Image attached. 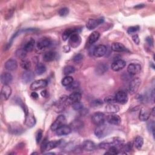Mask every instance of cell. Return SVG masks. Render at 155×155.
I'll list each match as a JSON object with an SVG mask.
<instances>
[{"label":"cell","mask_w":155,"mask_h":155,"mask_svg":"<svg viewBox=\"0 0 155 155\" xmlns=\"http://www.w3.org/2000/svg\"><path fill=\"white\" fill-rule=\"evenodd\" d=\"M70 126L71 130L73 129L74 130H78L83 127V122L78 119L74 120L72 121V122L70 124Z\"/></svg>","instance_id":"cell-31"},{"label":"cell","mask_w":155,"mask_h":155,"mask_svg":"<svg viewBox=\"0 0 155 155\" xmlns=\"http://www.w3.org/2000/svg\"><path fill=\"white\" fill-rule=\"evenodd\" d=\"M104 18H99V19H90L87 23L86 27L87 29L89 30H92L96 28L100 24H102L104 22Z\"/></svg>","instance_id":"cell-6"},{"label":"cell","mask_w":155,"mask_h":155,"mask_svg":"<svg viewBox=\"0 0 155 155\" xmlns=\"http://www.w3.org/2000/svg\"><path fill=\"white\" fill-rule=\"evenodd\" d=\"M126 65L125 62L122 59H118L115 61L111 65L112 69L115 71H118L123 69Z\"/></svg>","instance_id":"cell-12"},{"label":"cell","mask_w":155,"mask_h":155,"mask_svg":"<svg viewBox=\"0 0 155 155\" xmlns=\"http://www.w3.org/2000/svg\"><path fill=\"white\" fill-rule=\"evenodd\" d=\"M61 141H50V142L48 141L46 147L45 151H49L57 147L61 144Z\"/></svg>","instance_id":"cell-30"},{"label":"cell","mask_w":155,"mask_h":155,"mask_svg":"<svg viewBox=\"0 0 155 155\" xmlns=\"http://www.w3.org/2000/svg\"><path fill=\"white\" fill-rule=\"evenodd\" d=\"M116 101L121 104H125L128 101V96L124 91H119L116 93L115 96Z\"/></svg>","instance_id":"cell-9"},{"label":"cell","mask_w":155,"mask_h":155,"mask_svg":"<svg viewBox=\"0 0 155 155\" xmlns=\"http://www.w3.org/2000/svg\"><path fill=\"white\" fill-rule=\"evenodd\" d=\"M132 40H133V41H134V43L136 44H137V45H138V44H139V43H140V40H139V36H138V35H133V36H132Z\"/></svg>","instance_id":"cell-49"},{"label":"cell","mask_w":155,"mask_h":155,"mask_svg":"<svg viewBox=\"0 0 155 155\" xmlns=\"http://www.w3.org/2000/svg\"><path fill=\"white\" fill-rule=\"evenodd\" d=\"M68 13H69V10L67 8H62L58 12V14L60 17H65L68 14Z\"/></svg>","instance_id":"cell-45"},{"label":"cell","mask_w":155,"mask_h":155,"mask_svg":"<svg viewBox=\"0 0 155 155\" xmlns=\"http://www.w3.org/2000/svg\"><path fill=\"white\" fill-rule=\"evenodd\" d=\"M66 122L65 117L64 115L58 116L53 123L50 126V129L52 131H56L58 128L61 127L63 125H65Z\"/></svg>","instance_id":"cell-5"},{"label":"cell","mask_w":155,"mask_h":155,"mask_svg":"<svg viewBox=\"0 0 155 155\" xmlns=\"http://www.w3.org/2000/svg\"><path fill=\"white\" fill-rule=\"evenodd\" d=\"M47 142H48V141H47V138H46V139L43 141V143H42V144H41V150L42 152H43V151H45V150H46V145H47Z\"/></svg>","instance_id":"cell-50"},{"label":"cell","mask_w":155,"mask_h":155,"mask_svg":"<svg viewBox=\"0 0 155 155\" xmlns=\"http://www.w3.org/2000/svg\"><path fill=\"white\" fill-rule=\"evenodd\" d=\"M18 67V63L15 59H9L5 63V68L9 71H14Z\"/></svg>","instance_id":"cell-22"},{"label":"cell","mask_w":155,"mask_h":155,"mask_svg":"<svg viewBox=\"0 0 155 155\" xmlns=\"http://www.w3.org/2000/svg\"><path fill=\"white\" fill-rule=\"evenodd\" d=\"M76 32V30H74V29H68L67 30H65L63 34H62V40L65 41H67L69 38L70 36L74 32Z\"/></svg>","instance_id":"cell-35"},{"label":"cell","mask_w":155,"mask_h":155,"mask_svg":"<svg viewBox=\"0 0 155 155\" xmlns=\"http://www.w3.org/2000/svg\"><path fill=\"white\" fill-rule=\"evenodd\" d=\"M36 124V119L35 116L32 114H28L26 116L25 124L29 127H33Z\"/></svg>","instance_id":"cell-28"},{"label":"cell","mask_w":155,"mask_h":155,"mask_svg":"<svg viewBox=\"0 0 155 155\" xmlns=\"http://www.w3.org/2000/svg\"><path fill=\"white\" fill-rule=\"evenodd\" d=\"M73 81H74L73 78L71 76H67L65 78H64L63 80H62V86H64L65 87H67L71 83H72L73 82Z\"/></svg>","instance_id":"cell-37"},{"label":"cell","mask_w":155,"mask_h":155,"mask_svg":"<svg viewBox=\"0 0 155 155\" xmlns=\"http://www.w3.org/2000/svg\"><path fill=\"white\" fill-rule=\"evenodd\" d=\"M71 105H72V108L76 111H80L83 109V107H84L83 104L80 101L74 103Z\"/></svg>","instance_id":"cell-41"},{"label":"cell","mask_w":155,"mask_h":155,"mask_svg":"<svg viewBox=\"0 0 155 155\" xmlns=\"http://www.w3.org/2000/svg\"><path fill=\"white\" fill-rule=\"evenodd\" d=\"M154 125H154V122L153 121H150L147 124V128H148V131L150 132H152L153 136L154 135Z\"/></svg>","instance_id":"cell-44"},{"label":"cell","mask_w":155,"mask_h":155,"mask_svg":"<svg viewBox=\"0 0 155 155\" xmlns=\"http://www.w3.org/2000/svg\"><path fill=\"white\" fill-rule=\"evenodd\" d=\"M107 131L108 128L107 127V126L103 124L97 126V127L95 130V134L98 138H101L106 136V135L107 134Z\"/></svg>","instance_id":"cell-10"},{"label":"cell","mask_w":155,"mask_h":155,"mask_svg":"<svg viewBox=\"0 0 155 155\" xmlns=\"http://www.w3.org/2000/svg\"><path fill=\"white\" fill-rule=\"evenodd\" d=\"M51 44V40L47 38H43L40 39L36 44L37 48L40 50L45 49Z\"/></svg>","instance_id":"cell-18"},{"label":"cell","mask_w":155,"mask_h":155,"mask_svg":"<svg viewBox=\"0 0 155 155\" xmlns=\"http://www.w3.org/2000/svg\"><path fill=\"white\" fill-rule=\"evenodd\" d=\"M141 66L138 64H130L127 67V71L129 74L134 75L140 73Z\"/></svg>","instance_id":"cell-14"},{"label":"cell","mask_w":155,"mask_h":155,"mask_svg":"<svg viewBox=\"0 0 155 155\" xmlns=\"http://www.w3.org/2000/svg\"><path fill=\"white\" fill-rule=\"evenodd\" d=\"M108 69H109V67L107 64L105 63H100L96 66L95 70L98 74L101 75L104 74L108 70Z\"/></svg>","instance_id":"cell-26"},{"label":"cell","mask_w":155,"mask_h":155,"mask_svg":"<svg viewBox=\"0 0 155 155\" xmlns=\"http://www.w3.org/2000/svg\"><path fill=\"white\" fill-rule=\"evenodd\" d=\"M111 49L116 52H123L127 50V48L121 43H114L111 46Z\"/></svg>","instance_id":"cell-25"},{"label":"cell","mask_w":155,"mask_h":155,"mask_svg":"<svg viewBox=\"0 0 155 155\" xmlns=\"http://www.w3.org/2000/svg\"><path fill=\"white\" fill-rule=\"evenodd\" d=\"M42 137H43V131L41 130H38L36 133V141L37 144L40 142L42 139Z\"/></svg>","instance_id":"cell-47"},{"label":"cell","mask_w":155,"mask_h":155,"mask_svg":"<svg viewBox=\"0 0 155 155\" xmlns=\"http://www.w3.org/2000/svg\"><path fill=\"white\" fill-rule=\"evenodd\" d=\"M100 37V32H98L97 31H95V32H92L88 38V41H87L88 45H89V46L93 45L94 43H95L99 40Z\"/></svg>","instance_id":"cell-24"},{"label":"cell","mask_w":155,"mask_h":155,"mask_svg":"<svg viewBox=\"0 0 155 155\" xmlns=\"http://www.w3.org/2000/svg\"><path fill=\"white\" fill-rule=\"evenodd\" d=\"M107 52V47L104 45H98L95 47L93 51V55L97 58H100L106 55Z\"/></svg>","instance_id":"cell-8"},{"label":"cell","mask_w":155,"mask_h":155,"mask_svg":"<svg viewBox=\"0 0 155 155\" xmlns=\"http://www.w3.org/2000/svg\"><path fill=\"white\" fill-rule=\"evenodd\" d=\"M123 145H124V141L122 139L119 138H113L100 144L99 147L100 148L107 150L111 147L115 146L120 148V150H121V148Z\"/></svg>","instance_id":"cell-1"},{"label":"cell","mask_w":155,"mask_h":155,"mask_svg":"<svg viewBox=\"0 0 155 155\" xmlns=\"http://www.w3.org/2000/svg\"><path fill=\"white\" fill-rule=\"evenodd\" d=\"M151 115V112H150V110L147 109V108H142L140 113H139V118L141 121H147L150 116Z\"/></svg>","instance_id":"cell-20"},{"label":"cell","mask_w":155,"mask_h":155,"mask_svg":"<svg viewBox=\"0 0 155 155\" xmlns=\"http://www.w3.org/2000/svg\"><path fill=\"white\" fill-rule=\"evenodd\" d=\"M144 144V139L141 136H137L134 141V145L137 149H140L142 148Z\"/></svg>","instance_id":"cell-36"},{"label":"cell","mask_w":155,"mask_h":155,"mask_svg":"<svg viewBox=\"0 0 155 155\" xmlns=\"http://www.w3.org/2000/svg\"><path fill=\"white\" fill-rule=\"evenodd\" d=\"M47 86V81L45 80H36L33 82L30 85V89L32 90H37L46 87Z\"/></svg>","instance_id":"cell-7"},{"label":"cell","mask_w":155,"mask_h":155,"mask_svg":"<svg viewBox=\"0 0 155 155\" xmlns=\"http://www.w3.org/2000/svg\"><path fill=\"white\" fill-rule=\"evenodd\" d=\"M35 40L33 38H30L28 42L26 44V45L24 47V50L27 52H30L33 50L34 46H35Z\"/></svg>","instance_id":"cell-32"},{"label":"cell","mask_w":155,"mask_h":155,"mask_svg":"<svg viewBox=\"0 0 155 155\" xmlns=\"http://www.w3.org/2000/svg\"><path fill=\"white\" fill-rule=\"evenodd\" d=\"M104 102L108 104H113L116 103L115 98L113 96H107L104 99Z\"/></svg>","instance_id":"cell-48"},{"label":"cell","mask_w":155,"mask_h":155,"mask_svg":"<svg viewBox=\"0 0 155 155\" xmlns=\"http://www.w3.org/2000/svg\"><path fill=\"white\" fill-rule=\"evenodd\" d=\"M146 41L148 43V44L149 45L153 46V40L152 38H151V37H147V38H146Z\"/></svg>","instance_id":"cell-51"},{"label":"cell","mask_w":155,"mask_h":155,"mask_svg":"<svg viewBox=\"0 0 155 155\" xmlns=\"http://www.w3.org/2000/svg\"><path fill=\"white\" fill-rule=\"evenodd\" d=\"M141 81L139 78H136L133 79L129 84L128 86V92L130 94L133 95L136 93L141 85Z\"/></svg>","instance_id":"cell-4"},{"label":"cell","mask_w":155,"mask_h":155,"mask_svg":"<svg viewBox=\"0 0 155 155\" xmlns=\"http://www.w3.org/2000/svg\"><path fill=\"white\" fill-rule=\"evenodd\" d=\"M81 93L80 92H74L70 94L67 98V104H73L74 103L79 102L81 100Z\"/></svg>","instance_id":"cell-11"},{"label":"cell","mask_w":155,"mask_h":155,"mask_svg":"<svg viewBox=\"0 0 155 155\" xmlns=\"http://www.w3.org/2000/svg\"><path fill=\"white\" fill-rule=\"evenodd\" d=\"M103 102L100 99L95 100L92 101V103H91V106L93 107H94V108L100 107H101L103 106Z\"/></svg>","instance_id":"cell-43"},{"label":"cell","mask_w":155,"mask_h":155,"mask_svg":"<svg viewBox=\"0 0 155 155\" xmlns=\"http://www.w3.org/2000/svg\"><path fill=\"white\" fill-rule=\"evenodd\" d=\"M56 57V53L52 51L46 52L43 55V59L46 62L52 61Z\"/></svg>","instance_id":"cell-29"},{"label":"cell","mask_w":155,"mask_h":155,"mask_svg":"<svg viewBox=\"0 0 155 155\" xmlns=\"http://www.w3.org/2000/svg\"><path fill=\"white\" fill-rule=\"evenodd\" d=\"M107 120L110 124L114 125H118L121 122V119L119 116L115 114L109 115L107 118Z\"/></svg>","instance_id":"cell-16"},{"label":"cell","mask_w":155,"mask_h":155,"mask_svg":"<svg viewBox=\"0 0 155 155\" xmlns=\"http://www.w3.org/2000/svg\"><path fill=\"white\" fill-rule=\"evenodd\" d=\"M80 87V83L78 82V81H74L71 83L69 86H67V90H69V91H73L74 90L76 89H77L78 88H79Z\"/></svg>","instance_id":"cell-40"},{"label":"cell","mask_w":155,"mask_h":155,"mask_svg":"<svg viewBox=\"0 0 155 155\" xmlns=\"http://www.w3.org/2000/svg\"><path fill=\"white\" fill-rule=\"evenodd\" d=\"M24 131L23 127L21 125L15 123L9 126V132L14 134H21Z\"/></svg>","instance_id":"cell-17"},{"label":"cell","mask_w":155,"mask_h":155,"mask_svg":"<svg viewBox=\"0 0 155 155\" xmlns=\"http://www.w3.org/2000/svg\"><path fill=\"white\" fill-rule=\"evenodd\" d=\"M71 130H72L70 126H68L65 124L62 125L59 128H58L55 131H56V134L58 136H65L70 134L71 132Z\"/></svg>","instance_id":"cell-13"},{"label":"cell","mask_w":155,"mask_h":155,"mask_svg":"<svg viewBox=\"0 0 155 155\" xmlns=\"http://www.w3.org/2000/svg\"><path fill=\"white\" fill-rule=\"evenodd\" d=\"M74 71H75V68L74 67L71 65H67L64 68V74L67 76H68L69 74L74 73Z\"/></svg>","instance_id":"cell-39"},{"label":"cell","mask_w":155,"mask_h":155,"mask_svg":"<svg viewBox=\"0 0 155 155\" xmlns=\"http://www.w3.org/2000/svg\"><path fill=\"white\" fill-rule=\"evenodd\" d=\"M119 110H120L119 107L114 104H109L106 107V111L108 113L115 114L119 112Z\"/></svg>","instance_id":"cell-27"},{"label":"cell","mask_w":155,"mask_h":155,"mask_svg":"<svg viewBox=\"0 0 155 155\" xmlns=\"http://www.w3.org/2000/svg\"><path fill=\"white\" fill-rule=\"evenodd\" d=\"M139 27L138 26H132V27H130L128 29L127 32L129 34H132V33H134L138 32L139 30Z\"/></svg>","instance_id":"cell-46"},{"label":"cell","mask_w":155,"mask_h":155,"mask_svg":"<svg viewBox=\"0 0 155 155\" xmlns=\"http://www.w3.org/2000/svg\"><path fill=\"white\" fill-rule=\"evenodd\" d=\"M20 65H21V67L26 70H29V69L31 67V63L30 62L26 59H24L23 60H21V63H20Z\"/></svg>","instance_id":"cell-38"},{"label":"cell","mask_w":155,"mask_h":155,"mask_svg":"<svg viewBox=\"0 0 155 155\" xmlns=\"http://www.w3.org/2000/svg\"><path fill=\"white\" fill-rule=\"evenodd\" d=\"M144 6V5H138V6H135L134 7V8H143Z\"/></svg>","instance_id":"cell-55"},{"label":"cell","mask_w":155,"mask_h":155,"mask_svg":"<svg viewBox=\"0 0 155 155\" xmlns=\"http://www.w3.org/2000/svg\"><path fill=\"white\" fill-rule=\"evenodd\" d=\"M154 90H153L152 91V92H151V96L153 101H154Z\"/></svg>","instance_id":"cell-54"},{"label":"cell","mask_w":155,"mask_h":155,"mask_svg":"<svg viewBox=\"0 0 155 155\" xmlns=\"http://www.w3.org/2000/svg\"><path fill=\"white\" fill-rule=\"evenodd\" d=\"M12 94V89L9 85H4L2 89L1 95L4 100H8Z\"/></svg>","instance_id":"cell-15"},{"label":"cell","mask_w":155,"mask_h":155,"mask_svg":"<svg viewBox=\"0 0 155 155\" xmlns=\"http://www.w3.org/2000/svg\"><path fill=\"white\" fill-rule=\"evenodd\" d=\"M82 148L87 151H92L95 150L96 145L95 143L90 140H86L83 142L82 144Z\"/></svg>","instance_id":"cell-23"},{"label":"cell","mask_w":155,"mask_h":155,"mask_svg":"<svg viewBox=\"0 0 155 155\" xmlns=\"http://www.w3.org/2000/svg\"><path fill=\"white\" fill-rule=\"evenodd\" d=\"M41 95L43 97H44V98H47L48 96H49V93L47 92V90H43L41 92Z\"/></svg>","instance_id":"cell-52"},{"label":"cell","mask_w":155,"mask_h":155,"mask_svg":"<svg viewBox=\"0 0 155 155\" xmlns=\"http://www.w3.org/2000/svg\"><path fill=\"white\" fill-rule=\"evenodd\" d=\"M31 97L33 98V99H37L38 98V94L36 92H32L31 93Z\"/></svg>","instance_id":"cell-53"},{"label":"cell","mask_w":155,"mask_h":155,"mask_svg":"<svg viewBox=\"0 0 155 155\" xmlns=\"http://www.w3.org/2000/svg\"><path fill=\"white\" fill-rule=\"evenodd\" d=\"M13 77L10 73L4 72L1 75V81L3 85H8L12 81Z\"/></svg>","instance_id":"cell-19"},{"label":"cell","mask_w":155,"mask_h":155,"mask_svg":"<svg viewBox=\"0 0 155 155\" xmlns=\"http://www.w3.org/2000/svg\"><path fill=\"white\" fill-rule=\"evenodd\" d=\"M46 71V66L42 63H38L35 67V72L37 74L41 75L44 73Z\"/></svg>","instance_id":"cell-33"},{"label":"cell","mask_w":155,"mask_h":155,"mask_svg":"<svg viewBox=\"0 0 155 155\" xmlns=\"http://www.w3.org/2000/svg\"><path fill=\"white\" fill-rule=\"evenodd\" d=\"M34 76V74L32 71L26 70L23 73L22 79L24 83H29L33 80Z\"/></svg>","instance_id":"cell-21"},{"label":"cell","mask_w":155,"mask_h":155,"mask_svg":"<svg viewBox=\"0 0 155 155\" xmlns=\"http://www.w3.org/2000/svg\"><path fill=\"white\" fill-rule=\"evenodd\" d=\"M83 55L81 53H78L76 55H75L73 58V61L74 63L76 64H78V63H80L83 59Z\"/></svg>","instance_id":"cell-42"},{"label":"cell","mask_w":155,"mask_h":155,"mask_svg":"<svg viewBox=\"0 0 155 155\" xmlns=\"http://www.w3.org/2000/svg\"><path fill=\"white\" fill-rule=\"evenodd\" d=\"M69 45L73 48L78 47L81 43V38L76 32L73 33L69 38Z\"/></svg>","instance_id":"cell-3"},{"label":"cell","mask_w":155,"mask_h":155,"mask_svg":"<svg viewBox=\"0 0 155 155\" xmlns=\"http://www.w3.org/2000/svg\"><path fill=\"white\" fill-rule=\"evenodd\" d=\"M27 52L24 50V49H18L16 52H15V55L16 56L21 59V60H23L24 59L26 58V56H27Z\"/></svg>","instance_id":"cell-34"},{"label":"cell","mask_w":155,"mask_h":155,"mask_svg":"<svg viewBox=\"0 0 155 155\" xmlns=\"http://www.w3.org/2000/svg\"><path fill=\"white\" fill-rule=\"evenodd\" d=\"M46 154H55V153H46Z\"/></svg>","instance_id":"cell-56"},{"label":"cell","mask_w":155,"mask_h":155,"mask_svg":"<svg viewBox=\"0 0 155 155\" xmlns=\"http://www.w3.org/2000/svg\"><path fill=\"white\" fill-rule=\"evenodd\" d=\"M106 120L105 115L103 113L96 112L92 116V122L96 126L104 124Z\"/></svg>","instance_id":"cell-2"}]
</instances>
